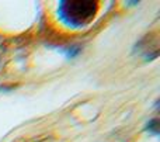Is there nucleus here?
Here are the masks:
<instances>
[{
  "label": "nucleus",
  "mask_w": 160,
  "mask_h": 142,
  "mask_svg": "<svg viewBox=\"0 0 160 142\" xmlns=\"http://www.w3.org/2000/svg\"><path fill=\"white\" fill-rule=\"evenodd\" d=\"M97 13V3L87 0H66L61 2L58 7L59 18L68 27L80 28L94 18Z\"/></svg>",
  "instance_id": "f257e3e1"
},
{
  "label": "nucleus",
  "mask_w": 160,
  "mask_h": 142,
  "mask_svg": "<svg viewBox=\"0 0 160 142\" xmlns=\"http://www.w3.org/2000/svg\"><path fill=\"white\" fill-rule=\"evenodd\" d=\"M149 128H153V131L158 132V120H153L152 123L149 124Z\"/></svg>",
  "instance_id": "f03ea898"
}]
</instances>
